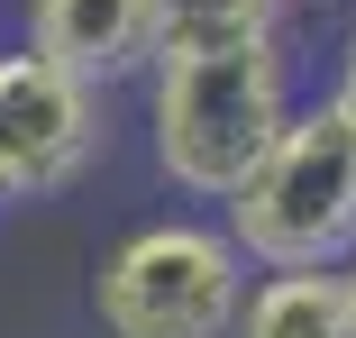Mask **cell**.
I'll list each match as a JSON object with an SVG mask.
<instances>
[{"label": "cell", "instance_id": "4", "mask_svg": "<svg viewBox=\"0 0 356 338\" xmlns=\"http://www.w3.org/2000/svg\"><path fill=\"white\" fill-rule=\"evenodd\" d=\"M101 156V101L46 74L37 55H0V201L55 192Z\"/></svg>", "mask_w": 356, "mask_h": 338}, {"label": "cell", "instance_id": "2", "mask_svg": "<svg viewBox=\"0 0 356 338\" xmlns=\"http://www.w3.org/2000/svg\"><path fill=\"white\" fill-rule=\"evenodd\" d=\"M220 238L238 247V265L265 275H338L356 256V119L329 101H302L283 119V138L265 147V165L220 201Z\"/></svg>", "mask_w": 356, "mask_h": 338}, {"label": "cell", "instance_id": "5", "mask_svg": "<svg viewBox=\"0 0 356 338\" xmlns=\"http://www.w3.org/2000/svg\"><path fill=\"white\" fill-rule=\"evenodd\" d=\"M46 74L83 83L92 101L156 64V0H28V46Z\"/></svg>", "mask_w": 356, "mask_h": 338}, {"label": "cell", "instance_id": "3", "mask_svg": "<svg viewBox=\"0 0 356 338\" xmlns=\"http://www.w3.org/2000/svg\"><path fill=\"white\" fill-rule=\"evenodd\" d=\"M238 302L247 265L210 220H147L92 275V320L110 338H229Z\"/></svg>", "mask_w": 356, "mask_h": 338}, {"label": "cell", "instance_id": "1", "mask_svg": "<svg viewBox=\"0 0 356 338\" xmlns=\"http://www.w3.org/2000/svg\"><path fill=\"white\" fill-rule=\"evenodd\" d=\"M293 55L283 37L165 46L147 64V147L183 201H229L293 119Z\"/></svg>", "mask_w": 356, "mask_h": 338}, {"label": "cell", "instance_id": "7", "mask_svg": "<svg viewBox=\"0 0 356 338\" xmlns=\"http://www.w3.org/2000/svg\"><path fill=\"white\" fill-rule=\"evenodd\" d=\"M229 37H283V0H156V55Z\"/></svg>", "mask_w": 356, "mask_h": 338}, {"label": "cell", "instance_id": "8", "mask_svg": "<svg viewBox=\"0 0 356 338\" xmlns=\"http://www.w3.org/2000/svg\"><path fill=\"white\" fill-rule=\"evenodd\" d=\"M338 284H347V302H356V256H347V265H338Z\"/></svg>", "mask_w": 356, "mask_h": 338}, {"label": "cell", "instance_id": "6", "mask_svg": "<svg viewBox=\"0 0 356 338\" xmlns=\"http://www.w3.org/2000/svg\"><path fill=\"white\" fill-rule=\"evenodd\" d=\"M229 338H356V302L338 275H265L247 284Z\"/></svg>", "mask_w": 356, "mask_h": 338}]
</instances>
